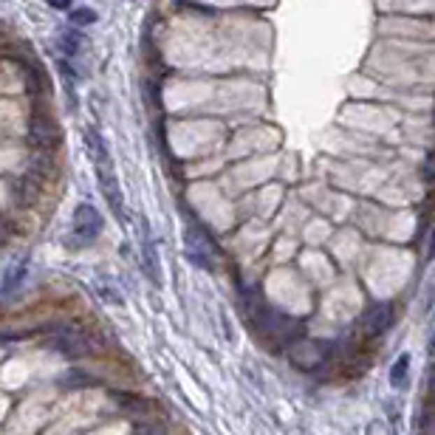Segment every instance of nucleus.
<instances>
[{
    "instance_id": "obj_14",
    "label": "nucleus",
    "mask_w": 435,
    "mask_h": 435,
    "mask_svg": "<svg viewBox=\"0 0 435 435\" xmlns=\"http://www.w3.org/2000/svg\"><path fill=\"white\" fill-rule=\"evenodd\" d=\"M26 83H29L26 88H31V91H43V88H45V80H43V74H37V71H34L31 65L26 68Z\"/></svg>"
},
{
    "instance_id": "obj_13",
    "label": "nucleus",
    "mask_w": 435,
    "mask_h": 435,
    "mask_svg": "<svg viewBox=\"0 0 435 435\" xmlns=\"http://www.w3.org/2000/svg\"><path fill=\"white\" fill-rule=\"evenodd\" d=\"M71 23H74V26H91V23H97V12H91V9H77L74 15H71Z\"/></svg>"
},
{
    "instance_id": "obj_6",
    "label": "nucleus",
    "mask_w": 435,
    "mask_h": 435,
    "mask_svg": "<svg viewBox=\"0 0 435 435\" xmlns=\"http://www.w3.org/2000/svg\"><path fill=\"white\" fill-rule=\"evenodd\" d=\"M390 322H393V306H390V303H379V306H373V308L365 314V331H368L371 336L385 334V331L390 328Z\"/></svg>"
},
{
    "instance_id": "obj_8",
    "label": "nucleus",
    "mask_w": 435,
    "mask_h": 435,
    "mask_svg": "<svg viewBox=\"0 0 435 435\" xmlns=\"http://www.w3.org/2000/svg\"><path fill=\"white\" fill-rule=\"evenodd\" d=\"M407 371H410V356L404 353V356L396 359V365L390 368V385L399 387V390H404L407 387Z\"/></svg>"
},
{
    "instance_id": "obj_4",
    "label": "nucleus",
    "mask_w": 435,
    "mask_h": 435,
    "mask_svg": "<svg viewBox=\"0 0 435 435\" xmlns=\"http://www.w3.org/2000/svg\"><path fill=\"white\" fill-rule=\"evenodd\" d=\"M29 138L37 150H51L54 144L59 141V130L54 124L51 116H43V113H34L29 119Z\"/></svg>"
},
{
    "instance_id": "obj_11",
    "label": "nucleus",
    "mask_w": 435,
    "mask_h": 435,
    "mask_svg": "<svg viewBox=\"0 0 435 435\" xmlns=\"http://www.w3.org/2000/svg\"><path fill=\"white\" fill-rule=\"evenodd\" d=\"M80 34H71V31H62L59 34V48L65 51V54H77L80 51Z\"/></svg>"
},
{
    "instance_id": "obj_9",
    "label": "nucleus",
    "mask_w": 435,
    "mask_h": 435,
    "mask_svg": "<svg viewBox=\"0 0 435 435\" xmlns=\"http://www.w3.org/2000/svg\"><path fill=\"white\" fill-rule=\"evenodd\" d=\"M113 401H116L122 410H130V413L148 410V401H144L141 396H133V393H113Z\"/></svg>"
},
{
    "instance_id": "obj_12",
    "label": "nucleus",
    "mask_w": 435,
    "mask_h": 435,
    "mask_svg": "<svg viewBox=\"0 0 435 435\" xmlns=\"http://www.w3.org/2000/svg\"><path fill=\"white\" fill-rule=\"evenodd\" d=\"M133 435H167V432H164V427H159V424L136 421V424H133Z\"/></svg>"
},
{
    "instance_id": "obj_15",
    "label": "nucleus",
    "mask_w": 435,
    "mask_h": 435,
    "mask_svg": "<svg viewBox=\"0 0 435 435\" xmlns=\"http://www.w3.org/2000/svg\"><path fill=\"white\" fill-rule=\"evenodd\" d=\"M48 6H54V9H68L71 0H48Z\"/></svg>"
},
{
    "instance_id": "obj_5",
    "label": "nucleus",
    "mask_w": 435,
    "mask_h": 435,
    "mask_svg": "<svg viewBox=\"0 0 435 435\" xmlns=\"http://www.w3.org/2000/svg\"><path fill=\"white\" fill-rule=\"evenodd\" d=\"M292 362H294V368H300V371H317L322 362H325V345H322V342L306 339V342L294 345Z\"/></svg>"
},
{
    "instance_id": "obj_2",
    "label": "nucleus",
    "mask_w": 435,
    "mask_h": 435,
    "mask_svg": "<svg viewBox=\"0 0 435 435\" xmlns=\"http://www.w3.org/2000/svg\"><path fill=\"white\" fill-rule=\"evenodd\" d=\"M51 345H54L62 356H71V359L88 356V353H91L88 336H85L80 328H74V325H57V328H51Z\"/></svg>"
},
{
    "instance_id": "obj_3",
    "label": "nucleus",
    "mask_w": 435,
    "mask_h": 435,
    "mask_svg": "<svg viewBox=\"0 0 435 435\" xmlns=\"http://www.w3.org/2000/svg\"><path fill=\"white\" fill-rule=\"evenodd\" d=\"M99 232H102V218H99V212H97L94 206H88V204L77 206V212H74V241H77V246L91 243Z\"/></svg>"
},
{
    "instance_id": "obj_1",
    "label": "nucleus",
    "mask_w": 435,
    "mask_h": 435,
    "mask_svg": "<svg viewBox=\"0 0 435 435\" xmlns=\"http://www.w3.org/2000/svg\"><path fill=\"white\" fill-rule=\"evenodd\" d=\"M184 243H187V257L192 263H198L201 269H212L218 260V246L215 241L201 229V227H190L184 232Z\"/></svg>"
},
{
    "instance_id": "obj_10",
    "label": "nucleus",
    "mask_w": 435,
    "mask_h": 435,
    "mask_svg": "<svg viewBox=\"0 0 435 435\" xmlns=\"http://www.w3.org/2000/svg\"><path fill=\"white\" fill-rule=\"evenodd\" d=\"M62 385H65V387H88V385H94V379H91L85 371H68V373L62 376Z\"/></svg>"
},
{
    "instance_id": "obj_7",
    "label": "nucleus",
    "mask_w": 435,
    "mask_h": 435,
    "mask_svg": "<svg viewBox=\"0 0 435 435\" xmlns=\"http://www.w3.org/2000/svg\"><path fill=\"white\" fill-rule=\"evenodd\" d=\"M23 277H26V260H17V263L6 271V277H3V288H0V292H3V294H12L15 288L23 283Z\"/></svg>"
}]
</instances>
